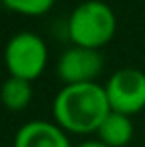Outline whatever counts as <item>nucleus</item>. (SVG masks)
<instances>
[{"mask_svg": "<svg viewBox=\"0 0 145 147\" xmlns=\"http://www.w3.org/2000/svg\"><path fill=\"white\" fill-rule=\"evenodd\" d=\"M0 2H2V0H0Z\"/></svg>", "mask_w": 145, "mask_h": 147, "instance_id": "9b49d317", "label": "nucleus"}, {"mask_svg": "<svg viewBox=\"0 0 145 147\" xmlns=\"http://www.w3.org/2000/svg\"><path fill=\"white\" fill-rule=\"evenodd\" d=\"M99 140L108 147H125L134 136V125L125 114L110 112L97 130Z\"/></svg>", "mask_w": 145, "mask_h": 147, "instance_id": "0eeeda50", "label": "nucleus"}, {"mask_svg": "<svg viewBox=\"0 0 145 147\" xmlns=\"http://www.w3.org/2000/svg\"><path fill=\"white\" fill-rule=\"evenodd\" d=\"M102 54L95 49L84 47H71L60 56L56 73L65 82V86L71 84H87L95 82L102 71Z\"/></svg>", "mask_w": 145, "mask_h": 147, "instance_id": "39448f33", "label": "nucleus"}, {"mask_svg": "<svg viewBox=\"0 0 145 147\" xmlns=\"http://www.w3.org/2000/svg\"><path fill=\"white\" fill-rule=\"evenodd\" d=\"M13 147H71V142L56 123L36 119L17 130Z\"/></svg>", "mask_w": 145, "mask_h": 147, "instance_id": "423d86ee", "label": "nucleus"}, {"mask_svg": "<svg viewBox=\"0 0 145 147\" xmlns=\"http://www.w3.org/2000/svg\"><path fill=\"white\" fill-rule=\"evenodd\" d=\"M48 49L45 41L34 32H19L7 41L4 49V61L9 76L36 80L47 67Z\"/></svg>", "mask_w": 145, "mask_h": 147, "instance_id": "7ed1b4c3", "label": "nucleus"}, {"mask_svg": "<svg viewBox=\"0 0 145 147\" xmlns=\"http://www.w3.org/2000/svg\"><path fill=\"white\" fill-rule=\"evenodd\" d=\"M110 110L125 115H134L145 108V73L125 67L115 71L104 86Z\"/></svg>", "mask_w": 145, "mask_h": 147, "instance_id": "20e7f679", "label": "nucleus"}, {"mask_svg": "<svg viewBox=\"0 0 145 147\" xmlns=\"http://www.w3.org/2000/svg\"><path fill=\"white\" fill-rule=\"evenodd\" d=\"M32 82L24 78H17V76H9L4 80L2 88H0V100L7 110H24L32 100Z\"/></svg>", "mask_w": 145, "mask_h": 147, "instance_id": "6e6552de", "label": "nucleus"}, {"mask_svg": "<svg viewBox=\"0 0 145 147\" xmlns=\"http://www.w3.org/2000/svg\"><path fill=\"white\" fill-rule=\"evenodd\" d=\"M76 147H108V145H104L101 140H87V142H82V144L76 145Z\"/></svg>", "mask_w": 145, "mask_h": 147, "instance_id": "9d476101", "label": "nucleus"}, {"mask_svg": "<svg viewBox=\"0 0 145 147\" xmlns=\"http://www.w3.org/2000/svg\"><path fill=\"white\" fill-rule=\"evenodd\" d=\"M110 112L106 90L97 82L63 86L52 104L56 125L75 134L97 132Z\"/></svg>", "mask_w": 145, "mask_h": 147, "instance_id": "f257e3e1", "label": "nucleus"}, {"mask_svg": "<svg viewBox=\"0 0 145 147\" xmlns=\"http://www.w3.org/2000/svg\"><path fill=\"white\" fill-rule=\"evenodd\" d=\"M56 0H2L6 7L11 11H17L22 15H30V17H39L45 15L47 11L52 9Z\"/></svg>", "mask_w": 145, "mask_h": 147, "instance_id": "1a4fd4ad", "label": "nucleus"}, {"mask_svg": "<svg viewBox=\"0 0 145 147\" xmlns=\"http://www.w3.org/2000/svg\"><path fill=\"white\" fill-rule=\"evenodd\" d=\"M117 28L115 13L102 0H86L72 9L67 21V32L76 47L95 49L104 47L113 37Z\"/></svg>", "mask_w": 145, "mask_h": 147, "instance_id": "f03ea898", "label": "nucleus"}]
</instances>
